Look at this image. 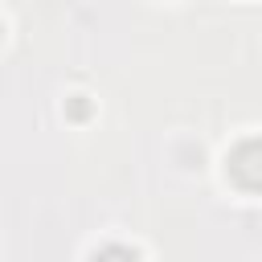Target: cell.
<instances>
[{
    "label": "cell",
    "mask_w": 262,
    "mask_h": 262,
    "mask_svg": "<svg viewBox=\"0 0 262 262\" xmlns=\"http://www.w3.org/2000/svg\"><path fill=\"white\" fill-rule=\"evenodd\" d=\"M229 176L250 188V192H262V139H242L233 151H229Z\"/></svg>",
    "instance_id": "6da1fadb"
},
{
    "label": "cell",
    "mask_w": 262,
    "mask_h": 262,
    "mask_svg": "<svg viewBox=\"0 0 262 262\" xmlns=\"http://www.w3.org/2000/svg\"><path fill=\"white\" fill-rule=\"evenodd\" d=\"M94 262H139V254H135L131 246H119V242H115V246H102V250L94 254Z\"/></svg>",
    "instance_id": "7a4b0ae2"
}]
</instances>
